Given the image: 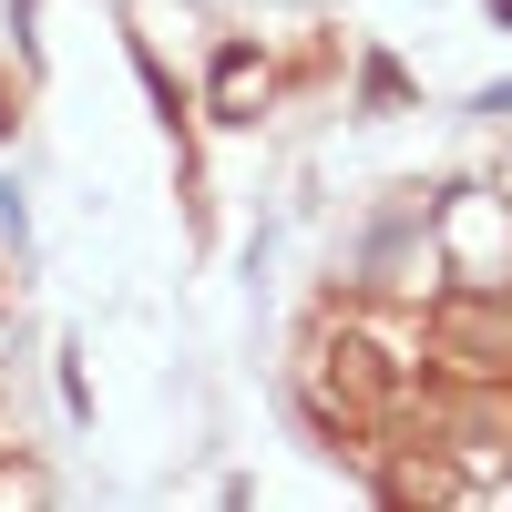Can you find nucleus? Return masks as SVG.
<instances>
[{
  "label": "nucleus",
  "instance_id": "f257e3e1",
  "mask_svg": "<svg viewBox=\"0 0 512 512\" xmlns=\"http://www.w3.org/2000/svg\"><path fill=\"white\" fill-rule=\"evenodd\" d=\"M441 349H451L461 369H512V318L492 308V297H472V287H461L451 308H441Z\"/></svg>",
  "mask_w": 512,
  "mask_h": 512
},
{
  "label": "nucleus",
  "instance_id": "f03ea898",
  "mask_svg": "<svg viewBox=\"0 0 512 512\" xmlns=\"http://www.w3.org/2000/svg\"><path fill=\"white\" fill-rule=\"evenodd\" d=\"M256 103H267V62L246 41H226L216 52V123H256Z\"/></svg>",
  "mask_w": 512,
  "mask_h": 512
},
{
  "label": "nucleus",
  "instance_id": "7ed1b4c3",
  "mask_svg": "<svg viewBox=\"0 0 512 512\" xmlns=\"http://www.w3.org/2000/svg\"><path fill=\"white\" fill-rule=\"evenodd\" d=\"M492 21H512V0H492Z\"/></svg>",
  "mask_w": 512,
  "mask_h": 512
}]
</instances>
